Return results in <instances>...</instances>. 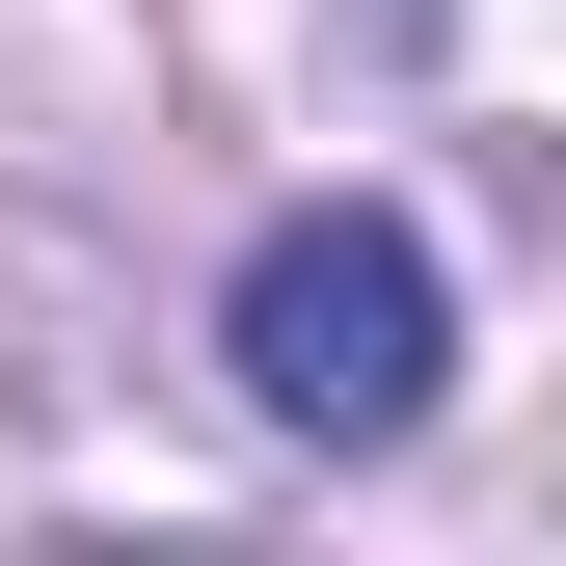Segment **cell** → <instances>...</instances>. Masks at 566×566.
<instances>
[{
	"mask_svg": "<svg viewBox=\"0 0 566 566\" xmlns=\"http://www.w3.org/2000/svg\"><path fill=\"white\" fill-rule=\"evenodd\" d=\"M432 350H459V297H432V243H405L378 189H297V217L217 270V378H243L297 459H378V432H432Z\"/></svg>",
	"mask_w": 566,
	"mask_h": 566,
	"instance_id": "cell-1",
	"label": "cell"
}]
</instances>
